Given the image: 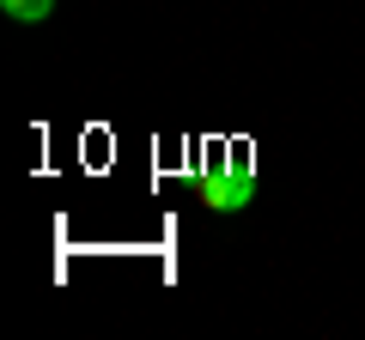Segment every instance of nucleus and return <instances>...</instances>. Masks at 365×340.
<instances>
[{
  "mask_svg": "<svg viewBox=\"0 0 365 340\" xmlns=\"http://www.w3.org/2000/svg\"><path fill=\"white\" fill-rule=\"evenodd\" d=\"M250 195H256L250 152H244V146H232V152H220V158L207 164V176H201V201H207L213 213H244Z\"/></svg>",
  "mask_w": 365,
  "mask_h": 340,
  "instance_id": "obj_1",
  "label": "nucleus"
},
{
  "mask_svg": "<svg viewBox=\"0 0 365 340\" xmlns=\"http://www.w3.org/2000/svg\"><path fill=\"white\" fill-rule=\"evenodd\" d=\"M6 6V18H19V25H43V18L55 13V0H0Z\"/></svg>",
  "mask_w": 365,
  "mask_h": 340,
  "instance_id": "obj_2",
  "label": "nucleus"
}]
</instances>
